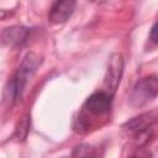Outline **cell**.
I'll return each mask as SVG.
<instances>
[{
	"mask_svg": "<svg viewBox=\"0 0 158 158\" xmlns=\"http://www.w3.org/2000/svg\"><path fill=\"white\" fill-rule=\"evenodd\" d=\"M41 58L32 52L27 53L23 57L15 75L12 77V79L9 80L7 86L5 89V99L9 101L10 105L17 102L21 99L28 79L36 73L37 68L41 65Z\"/></svg>",
	"mask_w": 158,
	"mask_h": 158,
	"instance_id": "obj_1",
	"label": "cell"
},
{
	"mask_svg": "<svg viewBox=\"0 0 158 158\" xmlns=\"http://www.w3.org/2000/svg\"><path fill=\"white\" fill-rule=\"evenodd\" d=\"M158 95V75H148L139 79L132 91L131 102L141 106Z\"/></svg>",
	"mask_w": 158,
	"mask_h": 158,
	"instance_id": "obj_2",
	"label": "cell"
},
{
	"mask_svg": "<svg viewBox=\"0 0 158 158\" xmlns=\"http://www.w3.org/2000/svg\"><path fill=\"white\" fill-rule=\"evenodd\" d=\"M123 73V59L121 54H112L109 59V65H107V70H106V75H105V80H104V85L106 88V93L110 94L111 96L114 95V93L116 91L121 77Z\"/></svg>",
	"mask_w": 158,
	"mask_h": 158,
	"instance_id": "obj_3",
	"label": "cell"
},
{
	"mask_svg": "<svg viewBox=\"0 0 158 158\" xmlns=\"http://www.w3.org/2000/svg\"><path fill=\"white\" fill-rule=\"evenodd\" d=\"M112 96L106 91H96L91 94L84 102V109L94 115H105L110 111Z\"/></svg>",
	"mask_w": 158,
	"mask_h": 158,
	"instance_id": "obj_4",
	"label": "cell"
},
{
	"mask_svg": "<svg viewBox=\"0 0 158 158\" xmlns=\"http://www.w3.org/2000/svg\"><path fill=\"white\" fill-rule=\"evenodd\" d=\"M31 33V30L23 26H11L6 27L1 33L2 43L7 47H20L22 46L28 36Z\"/></svg>",
	"mask_w": 158,
	"mask_h": 158,
	"instance_id": "obj_5",
	"label": "cell"
},
{
	"mask_svg": "<svg viewBox=\"0 0 158 158\" xmlns=\"http://www.w3.org/2000/svg\"><path fill=\"white\" fill-rule=\"evenodd\" d=\"M74 7H75V1L73 0L56 1L48 12V20L56 25L63 23L72 16Z\"/></svg>",
	"mask_w": 158,
	"mask_h": 158,
	"instance_id": "obj_6",
	"label": "cell"
},
{
	"mask_svg": "<svg viewBox=\"0 0 158 158\" xmlns=\"http://www.w3.org/2000/svg\"><path fill=\"white\" fill-rule=\"evenodd\" d=\"M156 120H157V114L151 111V112L142 114L137 117H133L126 123V127L127 130L136 133H146L147 130H149V127Z\"/></svg>",
	"mask_w": 158,
	"mask_h": 158,
	"instance_id": "obj_7",
	"label": "cell"
},
{
	"mask_svg": "<svg viewBox=\"0 0 158 158\" xmlns=\"http://www.w3.org/2000/svg\"><path fill=\"white\" fill-rule=\"evenodd\" d=\"M70 158H101V156L96 147L88 143H81L74 147Z\"/></svg>",
	"mask_w": 158,
	"mask_h": 158,
	"instance_id": "obj_8",
	"label": "cell"
},
{
	"mask_svg": "<svg viewBox=\"0 0 158 158\" xmlns=\"http://www.w3.org/2000/svg\"><path fill=\"white\" fill-rule=\"evenodd\" d=\"M30 126H31L30 116H23V117L19 121V123H17L16 132H15L16 137H17L19 139H21V141L25 139L26 136H27V133H28V131H30Z\"/></svg>",
	"mask_w": 158,
	"mask_h": 158,
	"instance_id": "obj_9",
	"label": "cell"
},
{
	"mask_svg": "<svg viewBox=\"0 0 158 158\" xmlns=\"http://www.w3.org/2000/svg\"><path fill=\"white\" fill-rule=\"evenodd\" d=\"M149 38L152 42H154L156 44H158V22H156L152 28H151V32H149Z\"/></svg>",
	"mask_w": 158,
	"mask_h": 158,
	"instance_id": "obj_10",
	"label": "cell"
},
{
	"mask_svg": "<svg viewBox=\"0 0 158 158\" xmlns=\"http://www.w3.org/2000/svg\"><path fill=\"white\" fill-rule=\"evenodd\" d=\"M131 158H142V157H137V156H133V157H131Z\"/></svg>",
	"mask_w": 158,
	"mask_h": 158,
	"instance_id": "obj_11",
	"label": "cell"
}]
</instances>
